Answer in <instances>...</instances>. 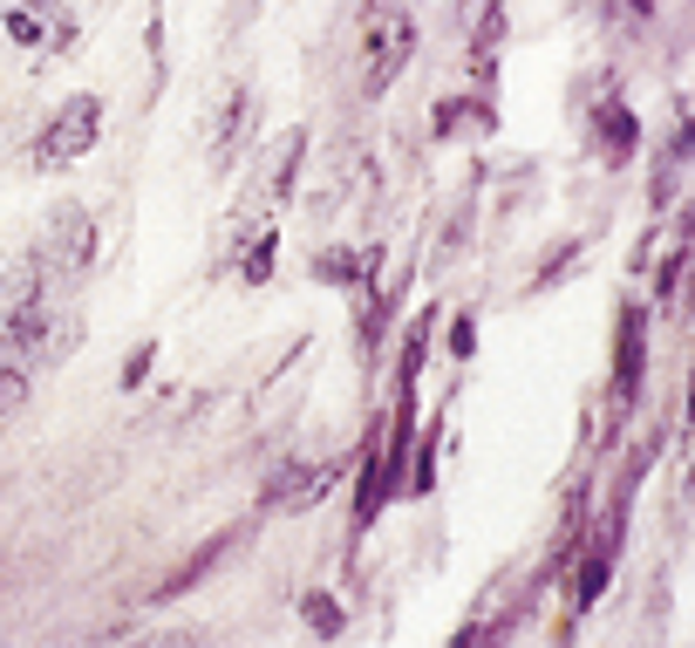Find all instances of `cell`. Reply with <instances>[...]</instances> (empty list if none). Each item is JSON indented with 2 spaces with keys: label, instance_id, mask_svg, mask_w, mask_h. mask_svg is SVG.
<instances>
[{
  "label": "cell",
  "instance_id": "obj_1",
  "mask_svg": "<svg viewBox=\"0 0 695 648\" xmlns=\"http://www.w3.org/2000/svg\"><path fill=\"white\" fill-rule=\"evenodd\" d=\"M361 28H368V69H361V90L368 96H382L396 75H402V62H409V49H417V21L409 14H382V0L361 14Z\"/></svg>",
  "mask_w": 695,
  "mask_h": 648
},
{
  "label": "cell",
  "instance_id": "obj_2",
  "mask_svg": "<svg viewBox=\"0 0 695 648\" xmlns=\"http://www.w3.org/2000/svg\"><path fill=\"white\" fill-rule=\"evenodd\" d=\"M96 116H103V103H96V96H75V103L55 116V124L41 130V144H34V165H41V171H69L75 157L96 144Z\"/></svg>",
  "mask_w": 695,
  "mask_h": 648
},
{
  "label": "cell",
  "instance_id": "obj_3",
  "mask_svg": "<svg viewBox=\"0 0 695 648\" xmlns=\"http://www.w3.org/2000/svg\"><path fill=\"white\" fill-rule=\"evenodd\" d=\"M335 478H341V464H286V471H273V484H266V505H286V512H307V505H320L327 492H335Z\"/></svg>",
  "mask_w": 695,
  "mask_h": 648
},
{
  "label": "cell",
  "instance_id": "obj_4",
  "mask_svg": "<svg viewBox=\"0 0 695 648\" xmlns=\"http://www.w3.org/2000/svg\"><path fill=\"white\" fill-rule=\"evenodd\" d=\"M41 260H49V266H82V260H89V212H82V206L55 212V219H49V247H41Z\"/></svg>",
  "mask_w": 695,
  "mask_h": 648
},
{
  "label": "cell",
  "instance_id": "obj_5",
  "mask_svg": "<svg viewBox=\"0 0 695 648\" xmlns=\"http://www.w3.org/2000/svg\"><path fill=\"white\" fill-rule=\"evenodd\" d=\"M0 348H8V355H34V348H49V307H41L34 288H28L21 307L8 314V328H0Z\"/></svg>",
  "mask_w": 695,
  "mask_h": 648
},
{
  "label": "cell",
  "instance_id": "obj_6",
  "mask_svg": "<svg viewBox=\"0 0 695 648\" xmlns=\"http://www.w3.org/2000/svg\"><path fill=\"white\" fill-rule=\"evenodd\" d=\"M232 546H239V533H219V540H204V546H198V553H191V560L178 566V574L164 581V594H185V587H198V581L212 574V566H219V560H225Z\"/></svg>",
  "mask_w": 695,
  "mask_h": 648
},
{
  "label": "cell",
  "instance_id": "obj_7",
  "mask_svg": "<svg viewBox=\"0 0 695 648\" xmlns=\"http://www.w3.org/2000/svg\"><path fill=\"white\" fill-rule=\"evenodd\" d=\"M600 150L613 157V165H621V157L634 150V116H628L621 103H607V109H600Z\"/></svg>",
  "mask_w": 695,
  "mask_h": 648
},
{
  "label": "cell",
  "instance_id": "obj_8",
  "mask_svg": "<svg viewBox=\"0 0 695 648\" xmlns=\"http://www.w3.org/2000/svg\"><path fill=\"white\" fill-rule=\"evenodd\" d=\"M239 273L245 280H253V288H260V280L273 273V232L260 226V232H245V253H239Z\"/></svg>",
  "mask_w": 695,
  "mask_h": 648
},
{
  "label": "cell",
  "instance_id": "obj_9",
  "mask_svg": "<svg viewBox=\"0 0 695 648\" xmlns=\"http://www.w3.org/2000/svg\"><path fill=\"white\" fill-rule=\"evenodd\" d=\"M301 607H307V628H314V635H341V607H335V594H307Z\"/></svg>",
  "mask_w": 695,
  "mask_h": 648
},
{
  "label": "cell",
  "instance_id": "obj_10",
  "mask_svg": "<svg viewBox=\"0 0 695 648\" xmlns=\"http://www.w3.org/2000/svg\"><path fill=\"white\" fill-rule=\"evenodd\" d=\"M28 403V376L21 369H8V362H0V417H14Z\"/></svg>",
  "mask_w": 695,
  "mask_h": 648
},
{
  "label": "cell",
  "instance_id": "obj_11",
  "mask_svg": "<svg viewBox=\"0 0 695 648\" xmlns=\"http://www.w3.org/2000/svg\"><path fill=\"white\" fill-rule=\"evenodd\" d=\"M600 587H607V553H593V560L580 566V607H593V600H600Z\"/></svg>",
  "mask_w": 695,
  "mask_h": 648
},
{
  "label": "cell",
  "instance_id": "obj_12",
  "mask_svg": "<svg viewBox=\"0 0 695 648\" xmlns=\"http://www.w3.org/2000/svg\"><path fill=\"white\" fill-rule=\"evenodd\" d=\"M8 34H14V42H41V21H34L28 8H14V14H8Z\"/></svg>",
  "mask_w": 695,
  "mask_h": 648
},
{
  "label": "cell",
  "instance_id": "obj_13",
  "mask_svg": "<svg viewBox=\"0 0 695 648\" xmlns=\"http://www.w3.org/2000/svg\"><path fill=\"white\" fill-rule=\"evenodd\" d=\"M320 280H355V260L348 253H320Z\"/></svg>",
  "mask_w": 695,
  "mask_h": 648
},
{
  "label": "cell",
  "instance_id": "obj_14",
  "mask_svg": "<svg viewBox=\"0 0 695 648\" xmlns=\"http://www.w3.org/2000/svg\"><path fill=\"white\" fill-rule=\"evenodd\" d=\"M144 376H150V348H137V355H130V369H123V389H137Z\"/></svg>",
  "mask_w": 695,
  "mask_h": 648
}]
</instances>
